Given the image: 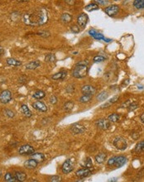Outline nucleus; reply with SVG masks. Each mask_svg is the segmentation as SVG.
Returning <instances> with one entry per match:
<instances>
[{
  "label": "nucleus",
  "instance_id": "nucleus-1",
  "mask_svg": "<svg viewBox=\"0 0 144 182\" xmlns=\"http://www.w3.org/2000/svg\"><path fill=\"white\" fill-rule=\"evenodd\" d=\"M22 21L26 25L30 27L44 25L48 22L47 11L43 7H40L36 10L27 12L22 15Z\"/></svg>",
  "mask_w": 144,
  "mask_h": 182
},
{
  "label": "nucleus",
  "instance_id": "nucleus-2",
  "mask_svg": "<svg viewBox=\"0 0 144 182\" xmlns=\"http://www.w3.org/2000/svg\"><path fill=\"white\" fill-rule=\"evenodd\" d=\"M88 72V66L87 65H83L78 63L72 71V75L75 78H84L85 77Z\"/></svg>",
  "mask_w": 144,
  "mask_h": 182
},
{
  "label": "nucleus",
  "instance_id": "nucleus-3",
  "mask_svg": "<svg viewBox=\"0 0 144 182\" xmlns=\"http://www.w3.org/2000/svg\"><path fill=\"white\" fill-rule=\"evenodd\" d=\"M126 162H127V158L123 156H113V157L108 159V166H109V167L114 166L116 167H122Z\"/></svg>",
  "mask_w": 144,
  "mask_h": 182
},
{
  "label": "nucleus",
  "instance_id": "nucleus-4",
  "mask_svg": "<svg viewBox=\"0 0 144 182\" xmlns=\"http://www.w3.org/2000/svg\"><path fill=\"white\" fill-rule=\"evenodd\" d=\"M113 144L117 149H118L120 151H124L127 148V146H128L126 140L123 138H122V137H117V138H115L114 140V142H113Z\"/></svg>",
  "mask_w": 144,
  "mask_h": 182
},
{
  "label": "nucleus",
  "instance_id": "nucleus-5",
  "mask_svg": "<svg viewBox=\"0 0 144 182\" xmlns=\"http://www.w3.org/2000/svg\"><path fill=\"white\" fill-rule=\"evenodd\" d=\"M74 169V161L72 160L71 158L70 159H67L64 162L62 167H61V170H62V172L64 174H68L70 172H71Z\"/></svg>",
  "mask_w": 144,
  "mask_h": 182
},
{
  "label": "nucleus",
  "instance_id": "nucleus-6",
  "mask_svg": "<svg viewBox=\"0 0 144 182\" xmlns=\"http://www.w3.org/2000/svg\"><path fill=\"white\" fill-rule=\"evenodd\" d=\"M34 152H35L34 148L32 146L28 145V144L27 145L21 146L19 147V149H18V153L20 155H27V156H28V155L33 154Z\"/></svg>",
  "mask_w": 144,
  "mask_h": 182
},
{
  "label": "nucleus",
  "instance_id": "nucleus-7",
  "mask_svg": "<svg viewBox=\"0 0 144 182\" xmlns=\"http://www.w3.org/2000/svg\"><path fill=\"white\" fill-rule=\"evenodd\" d=\"M12 100V93L9 90H3L0 94V102L2 103H7Z\"/></svg>",
  "mask_w": 144,
  "mask_h": 182
},
{
  "label": "nucleus",
  "instance_id": "nucleus-8",
  "mask_svg": "<svg viewBox=\"0 0 144 182\" xmlns=\"http://www.w3.org/2000/svg\"><path fill=\"white\" fill-rule=\"evenodd\" d=\"M95 125L97 126V128H99L100 129L102 130H107L110 127V122L108 121V119H104L101 118L99 119L95 122Z\"/></svg>",
  "mask_w": 144,
  "mask_h": 182
},
{
  "label": "nucleus",
  "instance_id": "nucleus-9",
  "mask_svg": "<svg viewBox=\"0 0 144 182\" xmlns=\"http://www.w3.org/2000/svg\"><path fill=\"white\" fill-rule=\"evenodd\" d=\"M104 12L109 17H114V16H115V15L118 13V12H119V7L118 5L114 4V5H111V6H108V7H106L104 9Z\"/></svg>",
  "mask_w": 144,
  "mask_h": 182
},
{
  "label": "nucleus",
  "instance_id": "nucleus-10",
  "mask_svg": "<svg viewBox=\"0 0 144 182\" xmlns=\"http://www.w3.org/2000/svg\"><path fill=\"white\" fill-rule=\"evenodd\" d=\"M71 131L73 134H80V133H83L85 131V128L81 125V124H74L71 128Z\"/></svg>",
  "mask_w": 144,
  "mask_h": 182
},
{
  "label": "nucleus",
  "instance_id": "nucleus-11",
  "mask_svg": "<svg viewBox=\"0 0 144 182\" xmlns=\"http://www.w3.org/2000/svg\"><path fill=\"white\" fill-rule=\"evenodd\" d=\"M32 108L37 110V111L42 112V113H45V112L47 111L46 105L43 102H42V101H36V102L33 103H32Z\"/></svg>",
  "mask_w": 144,
  "mask_h": 182
},
{
  "label": "nucleus",
  "instance_id": "nucleus-12",
  "mask_svg": "<svg viewBox=\"0 0 144 182\" xmlns=\"http://www.w3.org/2000/svg\"><path fill=\"white\" fill-rule=\"evenodd\" d=\"M81 92L83 95H93L96 93V89L92 85H84L81 88Z\"/></svg>",
  "mask_w": 144,
  "mask_h": 182
},
{
  "label": "nucleus",
  "instance_id": "nucleus-13",
  "mask_svg": "<svg viewBox=\"0 0 144 182\" xmlns=\"http://www.w3.org/2000/svg\"><path fill=\"white\" fill-rule=\"evenodd\" d=\"M88 20H89L88 15L85 14V13H81V14L78 17V18H77V22H78L79 27L85 28V27L86 26Z\"/></svg>",
  "mask_w": 144,
  "mask_h": 182
},
{
  "label": "nucleus",
  "instance_id": "nucleus-14",
  "mask_svg": "<svg viewBox=\"0 0 144 182\" xmlns=\"http://www.w3.org/2000/svg\"><path fill=\"white\" fill-rule=\"evenodd\" d=\"M37 165H38V161L36 160H34V159H32V158L24 162V164H23V166L25 167V168L29 169V170H32V169L36 168V167H37Z\"/></svg>",
  "mask_w": 144,
  "mask_h": 182
},
{
  "label": "nucleus",
  "instance_id": "nucleus-15",
  "mask_svg": "<svg viewBox=\"0 0 144 182\" xmlns=\"http://www.w3.org/2000/svg\"><path fill=\"white\" fill-rule=\"evenodd\" d=\"M90 174H91L90 170L85 167L83 168V169H80V170H78L75 172V175H77L78 177H80V178H85L87 176H89Z\"/></svg>",
  "mask_w": 144,
  "mask_h": 182
},
{
  "label": "nucleus",
  "instance_id": "nucleus-16",
  "mask_svg": "<svg viewBox=\"0 0 144 182\" xmlns=\"http://www.w3.org/2000/svg\"><path fill=\"white\" fill-rule=\"evenodd\" d=\"M40 65H41V62L39 60H33V61H31V62L28 63L25 66V68L27 70H31V71L36 70V68H38L40 66Z\"/></svg>",
  "mask_w": 144,
  "mask_h": 182
},
{
  "label": "nucleus",
  "instance_id": "nucleus-17",
  "mask_svg": "<svg viewBox=\"0 0 144 182\" xmlns=\"http://www.w3.org/2000/svg\"><path fill=\"white\" fill-rule=\"evenodd\" d=\"M67 75V72L66 71H60V72L56 73L51 76V79L54 80H64Z\"/></svg>",
  "mask_w": 144,
  "mask_h": 182
},
{
  "label": "nucleus",
  "instance_id": "nucleus-18",
  "mask_svg": "<svg viewBox=\"0 0 144 182\" xmlns=\"http://www.w3.org/2000/svg\"><path fill=\"white\" fill-rule=\"evenodd\" d=\"M21 112H22V113L24 115V116H26L27 118H31L32 115V112L30 111V109L28 107V105L27 104H22V106H21Z\"/></svg>",
  "mask_w": 144,
  "mask_h": 182
},
{
  "label": "nucleus",
  "instance_id": "nucleus-19",
  "mask_svg": "<svg viewBox=\"0 0 144 182\" xmlns=\"http://www.w3.org/2000/svg\"><path fill=\"white\" fill-rule=\"evenodd\" d=\"M6 63L9 66H20L22 65V62L13 58H7L6 60Z\"/></svg>",
  "mask_w": 144,
  "mask_h": 182
},
{
  "label": "nucleus",
  "instance_id": "nucleus-20",
  "mask_svg": "<svg viewBox=\"0 0 144 182\" xmlns=\"http://www.w3.org/2000/svg\"><path fill=\"white\" fill-rule=\"evenodd\" d=\"M89 35H91L96 40H104V36L102 33H100L94 29L89 30Z\"/></svg>",
  "mask_w": 144,
  "mask_h": 182
},
{
  "label": "nucleus",
  "instance_id": "nucleus-21",
  "mask_svg": "<svg viewBox=\"0 0 144 182\" xmlns=\"http://www.w3.org/2000/svg\"><path fill=\"white\" fill-rule=\"evenodd\" d=\"M31 158L37 161L38 162H41V161H42L45 159V155L40 152H34L33 154L31 155Z\"/></svg>",
  "mask_w": 144,
  "mask_h": 182
},
{
  "label": "nucleus",
  "instance_id": "nucleus-22",
  "mask_svg": "<svg viewBox=\"0 0 144 182\" xmlns=\"http://www.w3.org/2000/svg\"><path fill=\"white\" fill-rule=\"evenodd\" d=\"M15 177L17 181H24L27 179V175L22 171H16L14 173Z\"/></svg>",
  "mask_w": 144,
  "mask_h": 182
},
{
  "label": "nucleus",
  "instance_id": "nucleus-23",
  "mask_svg": "<svg viewBox=\"0 0 144 182\" xmlns=\"http://www.w3.org/2000/svg\"><path fill=\"white\" fill-rule=\"evenodd\" d=\"M72 19H73L72 16L70 13H63V14L61 15V22H64V23H69V22H71Z\"/></svg>",
  "mask_w": 144,
  "mask_h": 182
},
{
  "label": "nucleus",
  "instance_id": "nucleus-24",
  "mask_svg": "<svg viewBox=\"0 0 144 182\" xmlns=\"http://www.w3.org/2000/svg\"><path fill=\"white\" fill-rule=\"evenodd\" d=\"M106 159V154L104 152H100L99 153L98 155H96L95 156V161L97 163L99 164H102L104 161Z\"/></svg>",
  "mask_w": 144,
  "mask_h": 182
},
{
  "label": "nucleus",
  "instance_id": "nucleus-25",
  "mask_svg": "<svg viewBox=\"0 0 144 182\" xmlns=\"http://www.w3.org/2000/svg\"><path fill=\"white\" fill-rule=\"evenodd\" d=\"M5 181L7 182H17V180L16 179L14 174H12L11 172H7L4 176Z\"/></svg>",
  "mask_w": 144,
  "mask_h": 182
},
{
  "label": "nucleus",
  "instance_id": "nucleus-26",
  "mask_svg": "<svg viewBox=\"0 0 144 182\" xmlns=\"http://www.w3.org/2000/svg\"><path fill=\"white\" fill-rule=\"evenodd\" d=\"M46 96V93L42 91V90H37L36 91L33 95H32V98L36 99H41Z\"/></svg>",
  "mask_w": 144,
  "mask_h": 182
},
{
  "label": "nucleus",
  "instance_id": "nucleus-27",
  "mask_svg": "<svg viewBox=\"0 0 144 182\" xmlns=\"http://www.w3.org/2000/svg\"><path fill=\"white\" fill-rule=\"evenodd\" d=\"M85 9L88 11V12H92V11H95L99 9V5L97 3H89L87 6H85Z\"/></svg>",
  "mask_w": 144,
  "mask_h": 182
},
{
  "label": "nucleus",
  "instance_id": "nucleus-28",
  "mask_svg": "<svg viewBox=\"0 0 144 182\" xmlns=\"http://www.w3.org/2000/svg\"><path fill=\"white\" fill-rule=\"evenodd\" d=\"M135 152L137 153H141L144 152V141H141L135 146Z\"/></svg>",
  "mask_w": 144,
  "mask_h": 182
},
{
  "label": "nucleus",
  "instance_id": "nucleus-29",
  "mask_svg": "<svg viewBox=\"0 0 144 182\" xmlns=\"http://www.w3.org/2000/svg\"><path fill=\"white\" fill-rule=\"evenodd\" d=\"M118 99V96H114V97H113L110 100H108V102L106 103H104V105H102L101 106V109H104V108H108L109 107L111 104H113V103H114L117 101Z\"/></svg>",
  "mask_w": 144,
  "mask_h": 182
},
{
  "label": "nucleus",
  "instance_id": "nucleus-30",
  "mask_svg": "<svg viewBox=\"0 0 144 182\" xmlns=\"http://www.w3.org/2000/svg\"><path fill=\"white\" fill-rule=\"evenodd\" d=\"M120 118V116L118 113H112L111 115H109L108 118V120L110 123H117Z\"/></svg>",
  "mask_w": 144,
  "mask_h": 182
},
{
  "label": "nucleus",
  "instance_id": "nucleus-31",
  "mask_svg": "<svg viewBox=\"0 0 144 182\" xmlns=\"http://www.w3.org/2000/svg\"><path fill=\"white\" fill-rule=\"evenodd\" d=\"M92 99V95H84L83 96H81L79 98V102L83 103H89L90 100Z\"/></svg>",
  "mask_w": 144,
  "mask_h": 182
},
{
  "label": "nucleus",
  "instance_id": "nucleus-32",
  "mask_svg": "<svg viewBox=\"0 0 144 182\" xmlns=\"http://www.w3.org/2000/svg\"><path fill=\"white\" fill-rule=\"evenodd\" d=\"M133 6L137 9H143L144 8V0H134Z\"/></svg>",
  "mask_w": 144,
  "mask_h": 182
},
{
  "label": "nucleus",
  "instance_id": "nucleus-33",
  "mask_svg": "<svg viewBox=\"0 0 144 182\" xmlns=\"http://www.w3.org/2000/svg\"><path fill=\"white\" fill-rule=\"evenodd\" d=\"M45 61L46 62H55L56 61V56L52 53H49L45 56Z\"/></svg>",
  "mask_w": 144,
  "mask_h": 182
},
{
  "label": "nucleus",
  "instance_id": "nucleus-34",
  "mask_svg": "<svg viewBox=\"0 0 144 182\" xmlns=\"http://www.w3.org/2000/svg\"><path fill=\"white\" fill-rule=\"evenodd\" d=\"M108 97V94L107 92H102L100 95L97 96V99L99 101H104L105 99H107Z\"/></svg>",
  "mask_w": 144,
  "mask_h": 182
},
{
  "label": "nucleus",
  "instance_id": "nucleus-35",
  "mask_svg": "<svg viewBox=\"0 0 144 182\" xmlns=\"http://www.w3.org/2000/svg\"><path fill=\"white\" fill-rule=\"evenodd\" d=\"M73 107H74V103L71 101H68L64 104V109L65 111H71L73 109Z\"/></svg>",
  "mask_w": 144,
  "mask_h": 182
},
{
  "label": "nucleus",
  "instance_id": "nucleus-36",
  "mask_svg": "<svg viewBox=\"0 0 144 182\" xmlns=\"http://www.w3.org/2000/svg\"><path fill=\"white\" fill-rule=\"evenodd\" d=\"M3 113H4V115L7 117L8 118H12L14 117V113L11 109H4L3 110Z\"/></svg>",
  "mask_w": 144,
  "mask_h": 182
},
{
  "label": "nucleus",
  "instance_id": "nucleus-37",
  "mask_svg": "<svg viewBox=\"0 0 144 182\" xmlns=\"http://www.w3.org/2000/svg\"><path fill=\"white\" fill-rule=\"evenodd\" d=\"M84 167L85 168H88V169H90V168L93 167V162H92V160H91L89 157L86 158V160L85 161Z\"/></svg>",
  "mask_w": 144,
  "mask_h": 182
},
{
  "label": "nucleus",
  "instance_id": "nucleus-38",
  "mask_svg": "<svg viewBox=\"0 0 144 182\" xmlns=\"http://www.w3.org/2000/svg\"><path fill=\"white\" fill-rule=\"evenodd\" d=\"M93 60L94 62H103V61L105 60V58L103 56H96L94 57Z\"/></svg>",
  "mask_w": 144,
  "mask_h": 182
},
{
  "label": "nucleus",
  "instance_id": "nucleus-39",
  "mask_svg": "<svg viewBox=\"0 0 144 182\" xmlns=\"http://www.w3.org/2000/svg\"><path fill=\"white\" fill-rule=\"evenodd\" d=\"M129 108V111H133V110H135L136 109L138 108V104H137V103H131L129 104V106L128 107Z\"/></svg>",
  "mask_w": 144,
  "mask_h": 182
},
{
  "label": "nucleus",
  "instance_id": "nucleus-40",
  "mask_svg": "<svg viewBox=\"0 0 144 182\" xmlns=\"http://www.w3.org/2000/svg\"><path fill=\"white\" fill-rule=\"evenodd\" d=\"M49 181H53V182H59L61 181V178L60 176H58V175H53V176H51V177H50Z\"/></svg>",
  "mask_w": 144,
  "mask_h": 182
},
{
  "label": "nucleus",
  "instance_id": "nucleus-41",
  "mask_svg": "<svg viewBox=\"0 0 144 182\" xmlns=\"http://www.w3.org/2000/svg\"><path fill=\"white\" fill-rule=\"evenodd\" d=\"M37 35H39V36H42V37H48V36H50V32H37Z\"/></svg>",
  "mask_w": 144,
  "mask_h": 182
},
{
  "label": "nucleus",
  "instance_id": "nucleus-42",
  "mask_svg": "<svg viewBox=\"0 0 144 182\" xmlns=\"http://www.w3.org/2000/svg\"><path fill=\"white\" fill-rule=\"evenodd\" d=\"M94 3L99 5H105L108 3V0H94Z\"/></svg>",
  "mask_w": 144,
  "mask_h": 182
},
{
  "label": "nucleus",
  "instance_id": "nucleus-43",
  "mask_svg": "<svg viewBox=\"0 0 144 182\" xmlns=\"http://www.w3.org/2000/svg\"><path fill=\"white\" fill-rule=\"evenodd\" d=\"M58 99H57V96H55V95H52V96H50V103L51 104H56L57 103Z\"/></svg>",
  "mask_w": 144,
  "mask_h": 182
},
{
  "label": "nucleus",
  "instance_id": "nucleus-44",
  "mask_svg": "<svg viewBox=\"0 0 144 182\" xmlns=\"http://www.w3.org/2000/svg\"><path fill=\"white\" fill-rule=\"evenodd\" d=\"M71 30L72 31V32H74V33H78L79 32V28L76 25H73L71 28Z\"/></svg>",
  "mask_w": 144,
  "mask_h": 182
},
{
  "label": "nucleus",
  "instance_id": "nucleus-45",
  "mask_svg": "<svg viewBox=\"0 0 144 182\" xmlns=\"http://www.w3.org/2000/svg\"><path fill=\"white\" fill-rule=\"evenodd\" d=\"M65 2L69 5H74L75 3V0H65Z\"/></svg>",
  "mask_w": 144,
  "mask_h": 182
},
{
  "label": "nucleus",
  "instance_id": "nucleus-46",
  "mask_svg": "<svg viewBox=\"0 0 144 182\" xmlns=\"http://www.w3.org/2000/svg\"><path fill=\"white\" fill-rule=\"evenodd\" d=\"M3 52H4V50H3V46H0V57H1L2 56H3Z\"/></svg>",
  "mask_w": 144,
  "mask_h": 182
},
{
  "label": "nucleus",
  "instance_id": "nucleus-47",
  "mask_svg": "<svg viewBox=\"0 0 144 182\" xmlns=\"http://www.w3.org/2000/svg\"><path fill=\"white\" fill-rule=\"evenodd\" d=\"M140 119H141V121H142V122L144 124V113L142 114V115H141V116H140Z\"/></svg>",
  "mask_w": 144,
  "mask_h": 182
},
{
  "label": "nucleus",
  "instance_id": "nucleus-48",
  "mask_svg": "<svg viewBox=\"0 0 144 182\" xmlns=\"http://www.w3.org/2000/svg\"><path fill=\"white\" fill-rule=\"evenodd\" d=\"M133 138L134 139H137L138 137H139V135L137 134V133H134L133 135Z\"/></svg>",
  "mask_w": 144,
  "mask_h": 182
},
{
  "label": "nucleus",
  "instance_id": "nucleus-49",
  "mask_svg": "<svg viewBox=\"0 0 144 182\" xmlns=\"http://www.w3.org/2000/svg\"><path fill=\"white\" fill-rule=\"evenodd\" d=\"M104 42H111L112 40H111V39H108V38H105V37H104Z\"/></svg>",
  "mask_w": 144,
  "mask_h": 182
},
{
  "label": "nucleus",
  "instance_id": "nucleus-50",
  "mask_svg": "<svg viewBox=\"0 0 144 182\" xmlns=\"http://www.w3.org/2000/svg\"><path fill=\"white\" fill-rule=\"evenodd\" d=\"M17 2H20V3H25V2H28L29 0H17Z\"/></svg>",
  "mask_w": 144,
  "mask_h": 182
},
{
  "label": "nucleus",
  "instance_id": "nucleus-51",
  "mask_svg": "<svg viewBox=\"0 0 144 182\" xmlns=\"http://www.w3.org/2000/svg\"><path fill=\"white\" fill-rule=\"evenodd\" d=\"M108 181H117V179H116V178H114L113 180H109Z\"/></svg>",
  "mask_w": 144,
  "mask_h": 182
},
{
  "label": "nucleus",
  "instance_id": "nucleus-52",
  "mask_svg": "<svg viewBox=\"0 0 144 182\" xmlns=\"http://www.w3.org/2000/svg\"><path fill=\"white\" fill-rule=\"evenodd\" d=\"M137 88H138V89H144V87H143L142 85H139V86H137Z\"/></svg>",
  "mask_w": 144,
  "mask_h": 182
},
{
  "label": "nucleus",
  "instance_id": "nucleus-53",
  "mask_svg": "<svg viewBox=\"0 0 144 182\" xmlns=\"http://www.w3.org/2000/svg\"><path fill=\"white\" fill-rule=\"evenodd\" d=\"M2 175V172H1V171H0V175Z\"/></svg>",
  "mask_w": 144,
  "mask_h": 182
},
{
  "label": "nucleus",
  "instance_id": "nucleus-54",
  "mask_svg": "<svg viewBox=\"0 0 144 182\" xmlns=\"http://www.w3.org/2000/svg\"><path fill=\"white\" fill-rule=\"evenodd\" d=\"M115 1H118V0H115Z\"/></svg>",
  "mask_w": 144,
  "mask_h": 182
}]
</instances>
